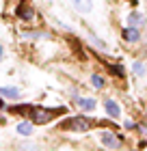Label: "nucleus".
<instances>
[{"label": "nucleus", "instance_id": "11", "mask_svg": "<svg viewBox=\"0 0 147 151\" xmlns=\"http://www.w3.org/2000/svg\"><path fill=\"white\" fill-rule=\"evenodd\" d=\"M0 97L4 99H20L22 97V91L17 86H0Z\"/></svg>", "mask_w": 147, "mask_h": 151}, {"label": "nucleus", "instance_id": "5", "mask_svg": "<svg viewBox=\"0 0 147 151\" xmlns=\"http://www.w3.org/2000/svg\"><path fill=\"white\" fill-rule=\"evenodd\" d=\"M121 39L125 41V43L130 45H136L138 41H141V30H138V26H125V28L121 30Z\"/></svg>", "mask_w": 147, "mask_h": 151}, {"label": "nucleus", "instance_id": "1", "mask_svg": "<svg viewBox=\"0 0 147 151\" xmlns=\"http://www.w3.org/2000/svg\"><path fill=\"white\" fill-rule=\"evenodd\" d=\"M95 125L93 119H89L85 114H74L69 119H63L59 123V129H65V132H78V134H87L91 127Z\"/></svg>", "mask_w": 147, "mask_h": 151}, {"label": "nucleus", "instance_id": "25", "mask_svg": "<svg viewBox=\"0 0 147 151\" xmlns=\"http://www.w3.org/2000/svg\"><path fill=\"white\" fill-rule=\"evenodd\" d=\"M145 121H147V114H145Z\"/></svg>", "mask_w": 147, "mask_h": 151}, {"label": "nucleus", "instance_id": "6", "mask_svg": "<svg viewBox=\"0 0 147 151\" xmlns=\"http://www.w3.org/2000/svg\"><path fill=\"white\" fill-rule=\"evenodd\" d=\"M30 108H33V104H22V101H17V104L7 106V112L15 114V116H28L30 114Z\"/></svg>", "mask_w": 147, "mask_h": 151}, {"label": "nucleus", "instance_id": "8", "mask_svg": "<svg viewBox=\"0 0 147 151\" xmlns=\"http://www.w3.org/2000/svg\"><path fill=\"white\" fill-rule=\"evenodd\" d=\"M20 37L22 39H30V41H35V39H50L52 35L48 30H35V28H26V30H20Z\"/></svg>", "mask_w": 147, "mask_h": 151}, {"label": "nucleus", "instance_id": "14", "mask_svg": "<svg viewBox=\"0 0 147 151\" xmlns=\"http://www.w3.org/2000/svg\"><path fill=\"white\" fill-rule=\"evenodd\" d=\"M106 67L117 76V78H125V69H123L121 63H106Z\"/></svg>", "mask_w": 147, "mask_h": 151}, {"label": "nucleus", "instance_id": "2", "mask_svg": "<svg viewBox=\"0 0 147 151\" xmlns=\"http://www.w3.org/2000/svg\"><path fill=\"white\" fill-rule=\"evenodd\" d=\"M65 110L67 108H63V106H59V108H43V106H35L33 104L28 119L35 123V125H46V123H50L52 119H56L59 114H65Z\"/></svg>", "mask_w": 147, "mask_h": 151}, {"label": "nucleus", "instance_id": "12", "mask_svg": "<svg viewBox=\"0 0 147 151\" xmlns=\"http://www.w3.org/2000/svg\"><path fill=\"white\" fill-rule=\"evenodd\" d=\"M72 4L78 13H91L93 11V0H72Z\"/></svg>", "mask_w": 147, "mask_h": 151}, {"label": "nucleus", "instance_id": "23", "mask_svg": "<svg viewBox=\"0 0 147 151\" xmlns=\"http://www.w3.org/2000/svg\"><path fill=\"white\" fill-rule=\"evenodd\" d=\"M136 147H138V149H145V147H147V142H145V140H138V145H136Z\"/></svg>", "mask_w": 147, "mask_h": 151}, {"label": "nucleus", "instance_id": "4", "mask_svg": "<svg viewBox=\"0 0 147 151\" xmlns=\"http://www.w3.org/2000/svg\"><path fill=\"white\" fill-rule=\"evenodd\" d=\"M100 142L108 149H121L123 147V136L117 134L115 129H104L100 134Z\"/></svg>", "mask_w": 147, "mask_h": 151}, {"label": "nucleus", "instance_id": "19", "mask_svg": "<svg viewBox=\"0 0 147 151\" xmlns=\"http://www.w3.org/2000/svg\"><path fill=\"white\" fill-rule=\"evenodd\" d=\"M134 129H138V132H141L143 136H147V125H143V123H141V125L136 123V127H134Z\"/></svg>", "mask_w": 147, "mask_h": 151}, {"label": "nucleus", "instance_id": "22", "mask_svg": "<svg viewBox=\"0 0 147 151\" xmlns=\"http://www.w3.org/2000/svg\"><path fill=\"white\" fill-rule=\"evenodd\" d=\"M2 60H4V45L0 43V63H2Z\"/></svg>", "mask_w": 147, "mask_h": 151}, {"label": "nucleus", "instance_id": "9", "mask_svg": "<svg viewBox=\"0 0 147 151\" xmlns=\"http://www.w3.org/2000/svg\"><path fill=\"white\" fill-rule=\"evenodd\" d=\"M15 132H17L20 136H24V138H28V136L35 132V123H33L30 119H24V121H20L17 125H15Z\"/></svg>", "mask_w": 147, "mask_h": 151}, {"label": "nucleus", "instance_id": "3", "mask_svg": "<svg viewBox=\"0 0 147 151\" xmlns=\"http://www.w3.org/2000/svg\"><path fill=\"white\" fill-rule=\"evenodd\" d=\"M13 15H15V19H20L22 24H33L35 19H37V11H35L33 4H28L26 0H22V2L15 4V9H13Z\"/></svg>", "mask_w": 147, "mask_h": 151}, {"label": "nucleus", "instance_id": "16", "mask_svg": "<svg viewBox=\"0 0 147 151\" xmlns=\"http://www.w3.org/2000/svg\"><path fill=\"white\" fill-rule=\"evenodd\" d=\"M91 84H93V88H104L106 86V78L100 76V73H93L91 76Z\"/></svg>", "mask_w": 147, "mask_h": 151}, {"label": "nucleus", "instance_id": "24", "mask_svg": "<svg viewBox=\"0 0 147 151\" xmlns=\"http://www.w3.org/2000/svg\"><path fill=\"white\" fill-rule=\"evenodd\" d=\"M4 108H7V106H4V97H0V112H2Z\"/></svg>", "mask_w": 147, "mask_h": 151}, {"label": "nucleus", "instance_id": "7", "mask_svg": "<svg viewBox=\"0 0 147 151\" xmlns=\"http://www.w3.org/2000/svg\"><path fill=\"white\" fill-rule=\"evenodd\" d=\"M104 110H106V114L110 116V119L121 116V106H119L117 99H113V97H106V99H104Z\"/></svg>", "mask_w": 147, "mask_h": 151}, {"label": "nucleus", "instance_id": "13", "mask_svg": "<svg viewBox=\"0 0 147 151\" xmlns=\"http://www.w3.org/2000/svg\"><path fill=\"white\" fill-rule=\"evenodd\" d=\"M128 24L130 26H138V28H141V26L145 24V15L141 11H130L128 13Z\"/></svg>", "mask_w": 147, "mask_h": 151}, {"label": "nucleus", "instance_id": "20", "mask_svg": "<svg viewBox=\"0 0 147 151\" xmlns=\"http://www.w3.org/2000/svg\"><path fill=\"white\" fill-rule=\"evenodd\" d=\"M20 147H22V149H35V145H33V142H22Z\"/></svg>", "mask_w": 147, "mask_h": 151}, {"label": "nucleus", "instance_id": "10", "mask_svg": "<svg viewBox=\"0 0 147 151\" xmlns=\"http://www.w3.org/2000/svg\"><path fill=\"white\" fill-rule=\"evenodd\" d=\"M76 106L80 108L82 112H91V110H95V106H97V101L93 97H76Z\"/></svg>", "mask_w": 147, "mask_h": 151}, {"label": "nucleus", "instance_id": "17", "mask_svg": "<svg viewBox=\"0 0 147 151\" xmlns=\"http://www.w3.org/2000/svg\"><path fill=\"white\" fill-rule=\"evenodd\" d=\"M89 39H91V43L95 45V50H100V52H104V50H106V43H104L102 39H97V37L93 35V32H89Z\"/></svg>", "mask_w": 147, "mask_h": 151}, {"label": "nucleus", "instance_id": "21", "mask_svg": "<svg viewBox=\"0 0 147 151\" xmlns=\"http://www.w3.org/2000/svg\"><path fill=\"white\" fill-rule=\"evenodd\" d=\"M4 9H7V0H0V15L4 13Z\"/></svg>", "mask_w": 147, "mask_h": 151}, {"label": "nucleus", "instance_id": "18", "mask_svg": "<svg viewBox=\"0 0 147 151\" xmlns=\"http://www.w3.org/2000/svg\"><path fill=\"white\" fill-rule=\"evenodd\" d=\"M123 127H125V129H134V127H136V123L132 121V119H128V121H123Z\"/></svg>", "mask_w": 147, "mask_h": 151}, {"label": "nucleus", "instance_id": "15", "mask_svg": "<svg viewBox=\"0 0 147 151\" xmlns=\"http://www.w3.org/2000/svg\"><path fill=\"white\" fill-rule=\"evenodd\" d=\"M132 71H134V76H138V78H143V76L147 73V67L143 60H134V65H132Z\"/></svg>", "mask_w": 147, "mask_h": 151}]
</instances>
